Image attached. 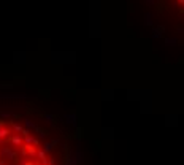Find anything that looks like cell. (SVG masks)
<instances>
[{
    "mask_svg": "<svg viewBox=\"0 0 184 165\" xmlns=\"http://www.w3.org/2000/svg\"><path fill=\"white\" fill-rule=\"evenodd\" d=\"M11 141H13V145H18V146L22 145V138H21V136H18V135L13 136V138H11Z\"/></svg>",
    "mask_w": 184,
    "mask_h": 165,
    "instance_id": "6da1fadb",
    "label": "cell"
},
{
    "mask_svg": "<svg viewBox=\"0 0 184 165\" xmlns=\"http://www.w3.org/2000/svg\"><path fill=\"white\" fill-rule=\"evenodd\" d=\"M53 148H54L53 143H46V145H44V148H43V151H44V152H48V151H51Z\"/></svg>",
    "mask_w": 184,
    "mask_h": 165,
    "instance_id": "7a4b0ae2",
    "label": "cell"
},
{
    "mask_svg": "<svg viewBox=\"0 0 184 165\" xmlns=\"http://www.w3.org/2000/svg\"><path fill=\"white\" fill-rule=\"evenodd\" d=\"M151 22H152V21H151V14H146V24L151 26Z\"/></svg>",
    "mask_w": 184,
    "mask_h": 165,
    "instance_id": "3957f363",
    "label": "cell"
}]
</instances>
